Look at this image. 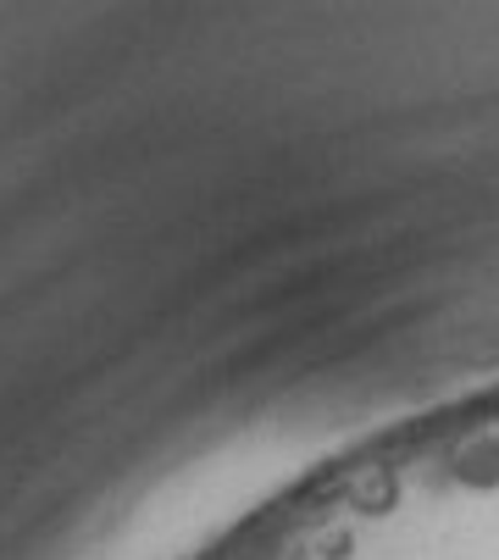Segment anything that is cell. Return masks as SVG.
Wrapping results in <instances>:
<instances>
[{"instance_id":"obj_2","label":"cell","mask_w":499,"mask_h":560,"mask_svg":"<svg viewBox=\"0 0 499 560\" xmlns=\"http://www.w3.org/2000/svg\"><path fill=\"white\" fill-rule=\"evenodd\" d=\"M450 477L472 494H499V433H477L455 450Z\"/></svg>"},{"instance_id":"obj_3","label":"cell","mask_w":499,"mask_h":560,"mask_svg":"<svg viewBox=\"0 0 499 560\" xmlns=\"http://www.w3.org/2000/svg\"><path fill=\"white\" fill-rule=\"evenodd\" d=\"M345 549H350V533H333V538H322V555H327V560H345Z\"/></svg>"},{"instance_id":"obj_1","label":"cell","mask_w":499,"mask_h":560,"mask_svg":"<svg viewBox=\"0 0 499 560\" xmlns=\"http://www.w3.org/2000/svg\"><path fill=\"white\" fill-rule=\"evenodd\" d=\"M399 494H405L399 471L378 460V466H361V471L350 477L345 505H350L356 516H367V522H383V516H394V511H399Z\"/></svg>"}]
</instances>
